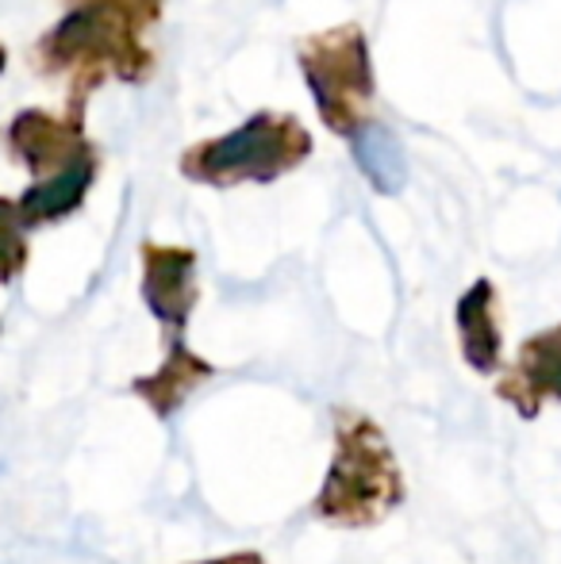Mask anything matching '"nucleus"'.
Instances as JSON below:
<instances>
[{
  "label": "nucleus",
  "mask_w": 561,
  "mask_h": 564,
  "mask_svg": "<svg viewBox=\"0 0 561 564\" xmlns=\"http://www.w3.org/2000/svg\"><path fill=\"white\" fill-rule=\"evenodd\" d=\"M212 564H262V561L250 557V553H242V557H231V561H212Z\"/></svg>",
  "instance_id": "nucleus-2"
},
{
  "label": "nucleus",
  "mask_w": 561,
  "mask_h": 564,
  "mask_svg": "<svg viewBox=\"0 0 561 564\" xmlns=\"http://www.w3.org/2000/svg\"><path fill=\"white\" fill-rule=\"evenodd\" d=\"M400 499V476L389 446L369 419L338 426V457L315 511L338 522H369Z\"/></svg>",
  "instance_id": "nucleus-1"
}]
</instances>
